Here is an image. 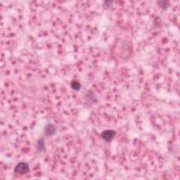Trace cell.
<instances>
[{
    "label": "cell",
    "instance_id": "obj_2",
    "mask_svg": "<svg viewBox=\"0 0 180 180\" xmlns=\"http://www.w3.org/2000/svg\"><path fill=\"white\" fill-rule=\"evenodd\" d=\"M115 135V132L112 130H106L103 132L101 134V137L103 139L106 141V142H110L113 139Z\"/></svg>",
    "mask_w": 180,
    "mask_h": 180
},
{
    "label": "cell",
    "instance_id": "obj_1",
    "mask_svg": "<svg viewBox=\"0 0 180 180\" xmlns=\"http://www.w3.org/2000/svg\"><path fill=\"white\" fill-rule=\"evenodd\" d=\"M14 172L18 174L27 173L29 172V165L26 162H20L15 167Z\"/></svg>",
    "mask_w": 180,
    "mask_h": 180
},
{
    "label": "cell",
    "instance_id": "obj_3",
    "mask_svg": "<svg viewBox=\"0 0 180 180\" xmlns=\"http://www.w3.org/2000/svg\"><path fill=\"white\" fill-rule=\"evenodd\" d=\"M71 86L72 87V89H74L75 90H79L80 89V84L77 81H73L72 82Z\"/></svg>",
    "mask_w": 180,
    "mask_h": 180
}]
</instances>
